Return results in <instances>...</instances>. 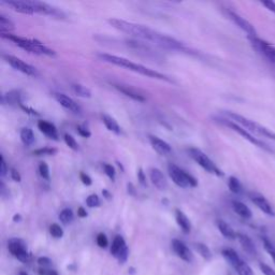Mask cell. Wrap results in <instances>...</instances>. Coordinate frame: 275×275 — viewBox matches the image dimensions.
I'll return each instance as SVG.
<instances>
[{
  "instance_id": "f1b7e54d",
  "label": "cell",
  "mask_w": 275,
  "mask_h": 275,
  "mask_svg": "<svg viewBox=\"0 0 275 275\" xmlns=\"http://www.w3.org/2000/svg\"><path fill=\"white\" fill-rule=\"evenodd\" d=\"M126 247H127V245H126L125 240L123 239V236H116L114 237V240H113L112 246H111V254H112V255L116 258V257H118V254L121 251H124Z\"/></svg>"
},
{
  "instance_id": "ee69618b",
  "label": "cell",
  "mask_w": 275,
  "mask_h": 275,
  "mask_svg": "<svg viewBox=\"0 0 275 275\" xmlns=\"http://www.w3.org/2000/svg\"><path fill=\"white\" fill-rule=\"evenodd\" d=\"M97 244L99 247L101 248H105L109 244V241H108V237L104 234H99L97 236Z\"/></svg>"
},
{
  "instance_id": "f35d334b",
  "label": "cell",
  "mask_w": 275,
  "mask_h": 275,
  "mask_svg": "<svg viewBox=\"0 0 275 275\" xmlns=\"http://www.w3.org/2000/svg\"><path fill=\"white\" fill-rule=\"evenodd\" d=\"M263 242V246H264V250L268 252V254L271 258L273 259V262L275 263V246L272 244L271 241H269L267 237H263L262 239Z\"/></svg>"
},
{
  "instance_id": "4fadbf2b",
  "label": "cell",
  "mask_w": 275,
  "mask_h": 275,
  "mask_svg": "<svg viewBox=\"0 0 275 275\" xmlns=\"http://www.w3.org/2000/svg\"><path fill=\"white\" fill-rule=\"evenodd\" d=\"M113 87L115 89H118L119 93H121L123 95H125L126 97H128L135 101L138 102H144L146 101V96L145 94L141 91L139 88H136L131 85H127V84H123V83H114Z\"/></svg>"
},
{
  "instance_id": "c3c4849f",
  "label": "cell",
  "mask_w": 275,
  "mask_h": 275,
  "mask_svg": "<svg viewBox=\"0 0 275 275\" xmlns=\"http://www.w3.org/2000/svg\"><path fill=\"white\" fill-rule=\"evenodd\" d=\"M263 7H266V9H268L270 12H272L273 14H275V2L272 1V0H267V1H261L260 2Z\"/></svg>"
},
{
  "instance_id": "d590c367",
  "label": "cell",
  "mask_w": 275,
  "mask_h": 275,
  "mask_svg": "<svg viewBox=\"0 0 275 275\" xmlns=\"http://www.w3.org/2000/svg\"><path fill=\"white\" fill-rule=\"evenodd\" d=\"M57 149L55 147H41V149H38L34 151V155L36 156H53L55 155L57 153Z\"/></svg>"
},
{
  "instance_id": "f907efd6",
  "label": "cell",
  "mask_w": 275,
  "mask_h": 275,
  "mask_svg": "<svg viewBox=\"0 0 275 275\" xmlns=\"http://www.w3.org/2000/svg\"><path fill=\"white\" fill-rule=\"evenodd\" d=\"M138 181L140 182L141 185H143V186H147V183H146V177L142 170V168H140L139 170H138Z\"/></svg>"
},
{
  "instance_id": "836d02e7",
  "label": "cell",
  "mask_w": 275,
  "mask_h": 275,
  "mask_svg": "<svg viewBox=\"0 0 275 275\" xmlns=\"http://www.w3.org/2000/svg\"><path fill=\"white\" fill-rule=\"evenodd\" d=\"M73 219H75V214L71 209H63L59 214V220L63 225L71 224Z\"/></svg>"
},
{
  "instance_id": "3957f363",
  "label": "cell",
  "mask_w": 275,
  "mask_h": 275,
  "mask_svg": "<svg viewBox=\"0 0 275 275\" xmlns=\"http://www.w3.org/2000/svg\"><path fill=\"white\" fill-rule=\"evenodd\" d=\"M1 38L12 41L15 45H18L19 47H20V49L26 52L31 53V54L44 55L49 57L56 56V52L54 50L47 47L46 45L42 43L41 41L37 39H28L12 34H1Z\"/></svg>"
},
{
  "instance_id": "9a60e30c",
  "label": "cell",
  "mask_w": 275,
  "mask_h": 275,
  "mask_svg": "<svg viewBox=\"0 0 275 275\" xmlns=\"http://www.w3.org/2000/svg\"><path fill=\"white\" fill-rule=\"evenodd\" d=\"M53 96H54L56 101L59 103L62 108H65L66 110L70 111V112L75 114H81L82 108L80 107V104L77 103L72 98L61 93H54Z\"/></svg>"
},
{
  "instance_id": "44dd1931",
  "label": "cell",
  "mask_w": 275,
  "mask_h": 275,
  "mask_svg": "<svg viewBox=\"0 0 275 275\" xmlns=\"http://www.w3.org/2000/svg\"><path fill=\"white\" fill-rule=\"evenodd\" d=\"M236 237H237V240H239L242 248L248 254V255H252V256L256 255L257 254L256 246L255 244H254V242L252 241L250 236H247L244 234H237Z\"/></svg>"
},
{
  "instance_id": "8d00e7d4",
  "label": "cell",
  "mask_w": 275,
  "mask_h": 275,
  "mask_svg": "<svg viewBox=\"0 0 275 275\" xmlns=\"http://www.w3.org/2000/svg\"><path fill=\"white\" fill-rule=\"evenodd\" d=\"M63 140H65V143L67 144V146L70 147L71 150H73V151H78L79 150L78 142L71 135H69V134L63 135Z\"/></svg>"
},
{
  "instance_id": "5b68a950",
  "label": "cell",
  "mask_w": 275,
  "mask_h": 275,
  "mask_svg": "<svg viewBox=\"0 0 275 275\" xmlns=\"http://www.w3.org/2000/svg\"><path fill=\"white\" fill-rule=\"evenodd\" d=\"M248 41L258 55L263 58L269 67L275 73V45L270 42L258 38V37H248Z\"/></svg>"
},
{
  "instance_id": "5bb4252c",
  "label": "cell",
  "mask_w": 275,
  "mask_h": 275,
  "mask_svg": "<svg viewBox=\"0 0 275 275\" xmlns=\"http://www.w3.org/2000/svg\"><path fill=\"white\" fill-rule=\"evenodd\" d=\"M250 199L252 202L255 204L259 210L262 211L264 214H267L269 216H275V211L273 209V206L271 205V203L269 202L264 196H262L261 194H258V193H251Z\"/></svg>"
},
{
  "instance_id": "ab89813d",
  "label": "cell",
  "mask_w": 275,
  "mask_h": 275,
  "mask_svg": "<svg viewBox=\"0 0 275 275\" xmlns=\"http://www.w3.org/2000/svg\"><path fill=\"white\" fill-rule=\"evenodd\" d=\"M39 174H40V177L45 179V181H49L50 179V169H49V166L46 165L45 162H40V165H39Z\"/></svg>"
},
{
  "instance_id": "f6af8a7d",
  "label": "cell",
  "mask_w": 275,
  "mask_h": 275,
  "mask_svg": "<svg viewBox=\"0 0 275 275\" xmlns=\"http://www.w3.org/2000/svg\"><path fill=\"white\" fill-rule=\"evenodd\" d=\"M259 268H260V270H261L262 273L264 275H275L274 270L270 266H268V264H266V263L261 262L260 264H259Z\"/></svg>"
},
{
  "instance_id": "7a4b0ae2",
  "label": "cell",
  "mask_w": 275,
  "mask_h": 275,
  "mask_svg": "<svg viewBox=\"0 0 275 275\" xmlns=\"http://www.w3.org/2000/svg\"><path fill=\"white\" fill-rule=\"evenodd\" d=\"M97 56H98L100 60L111 63V65L125 68V69H127V70L139 73V75H141V76H144V77L151 78V79H155V80H160V81H165V82H169V83H173L172 79L169 78L166 75H163V73L158 72V71L154 70V69L147 68L143 65H140V63L131 61L129 59H127V58H125V57L116 56V55H112V54H107V53H100V54H98Z\"/></svg>"
},
{
  "instance_id": "83f0119b",
  "label": "cell",
  "mask_w": 275,
  "mask_h": 275,
  "mask_svg": "<svg viewBox=\"0 0 275 275\" xmlns=\"http://www.w3.org/2000/svg\"><path fill=\"white\" fill-rule=\"evenodd\" d=\"M221 254H223V256L225 257L226 260L228 261L234 268L242 261L240 256L237 255L236 252L235 250H232V248H225V250L221 252Z\"/></svg>"
},
{
  "instance_id": "4dcf8cb0",
  "label": "cell",
  "mask_w": 275,
  "mask_h": 275,
  "mask_svg": "<svg viewBox=\"0 0 275 275\" xmlns=\"http://www.w3.org/2000/svg\"><path fill=\"white\" fill-rule=\"evenodd\" d=\"M72 92L75 93L77 96L81 98H91L92 97V91L88 87L82 85V84L75 83L71 85Z\"/></svg>"
},
{
  "instance_id": "681fc988",
  "label": "cell",
  "mask_w": 275,
  "mask_h": 275,
  "mask_svg": "<svg viewBox=\"0 0 275 275\" xmlns=\"http://www.w3.org/2000/svg\"><path fill=\"white\" fill-rule=\"evenodd\" d=\"M0 195H1V197L4 198V199L10 197V193H9V190H8L6 184H4L3 181L0 182Z\"/></svg>"
},
{
  "instance_id": "91938a15",
  "label": "cell",
  "mask_w": 275,
  "mask_h": 275,
  "mask_svg": "<svg viewBox=\"0 0 275 275\" xmlns=\"http://www.w3.org/2000/svg\"><path fill=\"white\" fill-rule=\"evenodd\" d=\"M20 275H28V274H27V273H24V272H22V273H20Z\"/></svg>"
},
{
  "instance_id": "b9f144b4",
  "label": "cell",
  "mask_w": 275,
  "mask_h": 275,
  "mask_svg": "<svg viewBox=\"0 0 275 275\" xmlns=\"http://www.w3.org/2000/svg\"><path fill=\"white\" fill-rule=\"evenodd\" d=\"M103 171L104 173L107 174L108 177L111 179V181H115V176H116V171L112 165L110 163H103Z\"/></svg>"
},
{
  "instance_id": "680465c9",
  "label": "cell",
  "mask_w": 275,
  "mask_h": 275,
  "mask_svg": "<svg viewBox=\"0 0 275 275\" xmlns=\"http://www.w3.org/2000/svg\"><path fill=\"white\" fill-rule=\"evenodd\" d=\"M51 275H58V273H57V272H56V271H53V272H52V274H51Z\"/></svg>"
},
{
  "instance_id": "d4e9b609",
  "label": "cell",
  "mask_w": 275,
  "mask_h": 275,
  "mask_svg": "<svg viewBox=\"0 0 275 275\" xmlns=\"http://www.w3.org/2000/svg\"><path fill=\"white\" fill-rule=\"evenodd\" d=\"M101 119L103 121L104 126L107 127V129L111 132H113L115 135H120L121 129H120V126L118 124V121H116L113 118H111L110 115L107 114H103L101 116Z\"/></svg>"
},
{
  "instance_id": "6f0895ef",
  "label": "cell",
  "mask_w": 275,
  "mask_h": 275,
  "mask_svg": "<svg viewBox=\"0 0 275 275\" xmlns=\"http://www.w3.org/2000/svg\"><path fill=\"white\" fill-rule=\"evenodd\" d=\"M20 214H15L14 215V217H13V221H15V223H19V221H20Z\"/></svg>"
},
{
  "instance_id": "7402d4cb",
  "label": "cell",
  "mask_w": 275,
  "mask_h": 275,
  "mask_svg": "<svg viewBox=\"0 0 275 275\" xmlns=\"http://www.w3.org/2000/svg\"><path fill=\"white\" fill-rule=\"evenodd\" d=\"M231 205H232V209H234L235 212L237 215H239L240 217L244 218V219L252 218V216H253L252 211L245 203L241 202V201H239V200H234L231 202Z\"/></svg>"
},
{
  "instance_id": "f5cc1de1",
  "label": "cell",
  "mask_w": 275,
  "mask_h": 275,
  "mask_svg": "<svg viewBox=\"0 0 275 275\" xmlns=\"http://www.w3.org/2000/svg\"><path fill=\"white\" fill-rule=\"evenodd\" d=\"M51 259L50 258H47V257H40L38 258V263H39V266L41 267H49L50 264H51Z\"/></svg>"
},
{
  "instance_id": "ffe728a7",
  "label": "cell",
  "mask_w": 275,
  "mask_h": 275,
  "mask_svg": "<svg viewBox=\"0 0 275 275\" xmlns=\"http://www.w3.org/2000/svg\"><path fill=\"white\" fill-rule=\"evenodd\" d=\"M38 129L43 134L45 137L54 141H58V131L54 124L50 123L46 120H39L38 121Z\"/></svg>"
},
{
  "instance_id": "d6a6232c",
  "label": "cell",
  "mask_w": 275,
  "mask_h": 275,
  "mask_svg": "<svg viewBox=\"0 0 275 275\" xmlns=\"http://www.w3.org/2000/svg\"><path fill=\"white\" fill-rule=\"evenodd\" d=\"M195 247L200 255L202 256V258L205 259V260H211V259H212V252H211L210 248L205 244H203V243H196Z\"/></svg>"
},
{
  "instance_id": "603a6c76",
  "label": "cell",
  "mask_w": 275,
  "mask_h": 275,
  "mask_svg": "<svg viewBox=\"0 0 275 275\" xmlns=\"http://www.w3.org/2000/svg\"><path fill=\"white\" fill-rule=\"evenodd\" d=\"M176 219H177V223L178 227L183 230L184 234H189L190 230H192V224H190V220L188 219L186 214L182 212L181 210L177 209L176 210Z\"/></svg>"
},
{
  "instance_id": "f546056e",
  "label": "cell",
  "mask_w": 275,
  "mask_h": 275,
  "mask_svg": "<svg viewBox=\"0 0 275 275\" xmlns=\"http://www.w3.org/2000/svg\"><path fill=\"white\" fill-rule=\"evenodd\" d=\"M20 137V140H22L23 142V144L26 146H30L35 143L36 139H35L34 131L30 128H27V127H26V128H22Z\"/></svg>"
},
{
  "instance_id": "8992f818",
  "label": "cell",
  "mask_w": 275,
  "mask_h": 275,
  "mask_svg": "<svg viewBox=\"0 0 275 275\" xmlns=\"http://www.w3.org/2000/svg\"><path fill=\"white\" fill-rule=\"evenodd\" d=\"M214 119H215V121H217L218 124L223 125V126L227 127V128L231 129L232 131L236 132L237 135H240L241 137L244 138L245 140H247V141L250 142V143H252L253 145H255V146L259 147V149H261V150H263V151H267V152H269V153H272V152H273L271 147H270L268 144L264 143L263 141L259 140L258 138H256L255 136H253L252 134H250V132H248L247 130H245V129L243 128V127H241L240 125L236 124L235 121H232V120H230V119H228V118H215Z\"/></svg>"
},
{
  "instance_id": "52a82bcc",
  "label": "cell",
  "mask_w": 275,
  "mask_h": 275,
  "mask_svg": "<svg viewBox=\"0 0 275 275\" xmlns=\"http://www.w3.org/2000/svg\"><path fill=\"white\" fill-rule=\"evenodd\" d=\"M188 154L206 172L214 174L216 177H224V172L221 171L220 169L216 166V163L201 150L192 147V149L188 150Z\"/></svg>"
},
{
  "instance_id": "cb8c5ba5",
  "label": "cell",
  "mask_w": 275,
  "mask_h": 275,
  "mask_svg": "<svg viewBox=\"0 0 275 275\" xmlns=\"http://www.w3.org/2000/svg\"><path fill=\"white\" fill-rule=\"evenodd\" d=\"M216 225H217V228L220 231V234L223 235L225 237L229 240H235L237 234H236V231L234 230V228L228 224L226 223L225 220L223 219H218L216 221Z\"/></svg>"
},
{
  "instance_id": "30bf717a",
  "label": "cell",
  "mask_w": 275,
  "mask_h": 275,
  "mask_svg": "<svg viewBox=\"0 0 275 275\" xmlns=\"http://www.w3.org/2000/svg\"><path fill=\"white\" fill-rule=\"evenodd\" d=\"M226 15L228 17L230 20H232V22L237 26V27L244 31V33L247 35V38L248 37H257V31L255 27H254L246 19L241 17L239 13H236V11H234V10H227Z\"/></svg>"
},
{
  "instance_id": "7bdbcfd3",
  "label": "cell",
  "mask_w": 275,
  "mask_h": 275,
  "mask_svg": "<svg viewBox=\"0 0 275 275\" xmlns=\"http://www.w3.org/2000/svg\"><path fill=\"white\" fill-rule=\"evenodd\" d=\"M77 131H78V134L83 138H89L92 136V132L89 131V129L85 125H79L77 127Z\"/></svg>"
},
{
  "instance_id": "7c38bea8",
  "label": "cell",
  "mask_w": 275,
  "mask_h": 275,
  "mask_svg": "<svg viewBox=\"0 0 275 275\" xmlns=\"http://www.w3.org/2000/svg\"><path fill=\"white\" fill-rule=\"evenodd\" d=\"M30 6L33 7L35 13H39V14H43V15H47V17H52L55 19H65L66 14L63 13L61 10H59L58 8H55L51 6V4L46 3V2H42V1H29Z\"/></svg>"
},
{
  "instance_id": "6da1fadb",
  "label": "cell",
  "mask_w": 275,
  "mask_h": 275,
  "mask_svg": "<svg viewBox=\"0 0 275 275\" xmlns=\"http://www.w3.org/2000/svg\"><path fill=\"white\" fill-rule=\"evenodd\" d=\"M109 24L118 29L121 33L130 35L135 38L151 42L156 46H159L161 49L168 51H177L182 53H188V47L183 42L177 40L176 38L160 33V31L153 29L149 26L127 22V20L120 19H110Z\"/></svg>"
},
{
  "instance_id": "9c48e42d",
  "label": "cell",
  "mask_w": 275,
  "mask_h": 275,
  "mask_svg": "<svg viewBox=\"0 0 275 275\" xmlns=\"http://www.w3.org/2000/svg\"><path fill=\"white\" fill-rule=\"evenodd\" d=\"M2 57L4 58V60H6L10 66H11L15 70H18L20 72L24 73L26 76H29V77H38L39 76V71L38 69L35 68L34 66L29 65V63L25 62L24 60L20 59V58H18L17 56H13V55H7V54H3Z\"/></svg>"
},
{
  "instance_id": "8fae6325",
  "label": "cell",
  "mask_w": 275,
  "mask_h": 275,
  "mask_svg": "<svg viewBox=\"0 0 275 275\" xmlns=\"http://www.w3.org/2000/svg\"><path fill=\"white\" fill-rule=\"evenodd\" d=\"M8 250L20 262L26 263L29 261V254L23 240L11 239L8 242Z\"/></svg>"
},
{
  "instance_id": "db71d44e",
  "label": "cell",
  "mask_w": 275,
  "mask_h": 275,
  "mask_svg": "<svg viewBox=\"0 0 275 275\" xmlns=\"http://www.w3.org/2000/svg\"><path fill=\"white\" fill-rule=\"evenodd\" d=\"M78 215L80 216V217H86L87 216V212H86V210L83 208V206H80V208L78 209Z\"/></svg>"
},
{
  "instance_id": "d6986e66",
  "label": "cell",
  "mask_w": 275,
  "mask_h": 275,
  "mask_svg": "<svg viewBox=\"0 0 275 275\" xmlns=\"http://www.w3.org/2000/svg\"><path fill=\"white\" fill-rule=\"evenodd\" d=\"M150 178L153 185L159 190H166L168 188V182L163 173L157 168H152L150 170Z\"/></svg>"
},
{
  "instance_id": "484cf974",
  "label": "cell",
  "mask_w": 275,
  "mask_h": 275,
  "mask_svg": "<svg viewBox=\"0 0 275 275\" xmlns=\"http://www.w3.org/2000/svg\"><path fill=\"white\" fill-rule=\"evenodd\" d=\"M15 30V25L6 15L0 13V31L1 34H11Z\"/></svg>"
},
{
  "instance_id": "e575fe53",
  "label": "cell",
  "mask_w": 275,
  "mask_h": 275,
  "mask_svg": "<svg viewBox=\"0 0 275 275\" xmlns=\"http://www.w3.org/2000/svg\"><path fill=\"white\" fill-rule=\"evenodd\" d=\"M236 273L239 275H254L252 268L248 266L245 261H241L239 264H236L235 267Z\"/></svg>"
},
{
  "instance_id": "74e56055",
  "label": "cell",
  "mask_w": 275,
  "mask_h": 275,
  "mask_svg": "<svg viewBox=\"0 0 275 275\" xmlns=\"http://www.w3.org/2000/svg\"><path fill=\"white\" fill-rule=\"evenodd\" d=\"M50 234L55 239H60L63 236V230L58 224H52L50 227Z\"/></svg>"
},
{
  "instance_id": "ba28073f",
  "label": "cell",
  "mask_w": 275,
  "mask_h": 275,
  "mask_svg": "<svg viewBox=\"0 0 275 275\" xmlns=\"http://www.w3.org/2000/svg\"><path fill=\"white\" fill-rule=\"evenodd\" d=\"M168 173L169 177L172 179V182L181 188L196 187L198 185L197 179L187 172H185L183 169L174 165V163H170L168 166Z\"/></svg>"
},
{
  "instance_id": "816d5d0a",
  "label": "cell",
  "mask_w": 275,
  "mask_h": 275,
  "mask_svg": "<svg viewBox=\"0 0 275 275\" xmlns=\"http://www.w3.org/2000/svg\"><path fill=\"white\" fill-rule=\"evenodd\" d=\"M10 176H11V178L15 182H20V179H22V177H20V172L14 168H12L11 170H10Z\"/></svg>"
},
{
  "instance_id": "ac0fdd59",
  "label": "cell",
  "mask_w": 275,
  "mask_h": 275,
  "mask_svg": "<svg viewBox=\"0 0 275 275\" xmlns=\"http://www.w3.org/2000/svg\"><path fill=\"white\" fill-rule=\"evenodd\" d=\"M149 140H150L151 145L153 146V149H154L158 154L167 156V155H170L172 153L171 145L169 144L168 142L161 140L160 138L151 135L149 136Z\"/></svg>"
},
{
  "instance_id": "11a10c76",
  "label": "cell",
  "mask_w": 275,
  "mask_h": 275,
  "mask_svg": "<svg viewBox=\"0 0 275 275\" xmlns=\"http://www.w3.org/2000/svg\"><path fill=\"white\" fill-rule=\"evenodd\" d=\"M127 188H128V193L131 196H136V188L134 186V184L132 183H128L127 184Z\"/></svg>"
},
{
  "instance_id": "277c9868",
  "label": "cell",
  "mask_w": 275,
  "mask_h": 275,
  "mask_svg": "<svg viewBox=\"0 0 275 275\" xmlns=\"http://www.w3.org/2000/svg\"><path fill=\"white\" fill-rule=\"evenodd\" d=\"M223 114L225 115L224 118L235 121L236 124L243 127V128L247 130L253 136L256 135L261 138H268V139L275 140V132L270 130L269 128H267V127L262 126L261 124L257 123L255 120L247 118L245 116L237 114L236 112H231V111H223Z\"/></svg>"
},
{
  "instance_id": "9f6ffc18",
  "label": "cell",
  "mask_w": 275,
  "mask_h": 275,
  "mask_svg": "<svg viewBox=\"0 0 275 275\" xmlns=\"http://www.w3.org/2000/svg\"><path fill=\"white\" fill-rule=\"evenodd\" d=\"M102 194H103L104 197H105V198H107L108 200H110L111 198H112V196H111V194H110V193L108 192V190H105V189H104V190H103V192H102Z\"/></svg>"
},
{
  "instance_id": "7dc6e473",
  "label": "cell",
  "mask_w": 275,
  "mask_h": 275,
  "mask_svg": "<svg viewBox=\"0 0 275 275\" xmlns=\"http://www.w3.org/2000/svg\"><path fill=\"white\" fill-rule=\"evenodd\" d=\"M9 172V168L7 166V162L6 159H4V157L1 156V163H0V176L2 177H6Z\"/></svg>"
},
{
  "instance_id": "2e32d148",
  "label": "cell",
  "mask_w": 275,
  "mask_h": 275,
  "mask_svg": "<svg viewBox=\"0 0 275 275\" xmlns=\"http://www.w3.org/2000/svg\"><path fill=\"white\" fill-rule=\"evenodd\" d=\"M172 248H173L174 253H176L179 258L183 259L184 261L193 262L194 255H193L192 251L189 250L185 243H183L182 241H179L177 239H174L172 241Z\"/></svg>"
},
{
  "instance_id": "bcb514c9",
  "label": "cell",
  "mask_w": 275,
  "mask_h": 275,
  "mask_svg": "<svg viewBox=\"0 0 275 275\" xmlns=\"http://www.w3.org/2000/svg\"><path fill=\"white\" fill-rule=\"evenodd\" d=\"M80 179L84 185H86V186H91V185L93 184L92 177H89L88 174L85 173V172H80Z\"/></svg>"
},
{
  "instance_id": "e0dca14e",
  "label": "cell",
  "mask_w": 275,
  "mask_h": 275,
  "mask_svg": "<svg viewBox=\"0 0 275 275\" xmlns=\"http://www.w3.org/2000/svg\"><path fill=\"white\" fill-rule=\"evenodd\" d=\"M2 4L10 7L15 12L26 14V15H33L35 11L33 7L30 6L29 1H22V0H9V1H1Z\"/></svg>"
},
{
  "instance_id": "1f68e13d",
  "label": "cell",
  "mask_w": 275,
  "mask_h": 275,
  "mask_svg": "<svg viewBox=\"0 0 275 275\" xmlns=\"http://www.w3.org/2000/svg\"><path fill=\"white\" fill-rule=\"evenodd\" d=\"M228 187L230 189L231 193H234L236 195H240L243 193V186L241 182L239 181V178L236 177H230L228 179Z\"/></svg>"
},
{
  "instance_id": "4316f807",
  "label": "cell",
  "mask_w": 275,
  "mask_h": 275,
  "mask_svg": "<svg viewBox=\"0 0 275 275\" xmlns=\"http://www.w3.org/2000/svg\"><path fill=\"white\" fill-rule=\"evenodd\" d=\"M2 103L8 104H19L20 107L22 105V99H20V91H12L2 96Z\"/></svg>"
},
{
  "instance_id": "60d3db41",
  "label": "cell",
  "mask_w": 275,
  "mask_h": 275,
  "mask_svg": "<svg viewBox=\"0 0 275 275\" xmlns=\"http://www.w3.org/2000/svg\"><path fill=\"white\" fill-rule=\"evenodd\" d=\"M86 204L87 206H89V208H98V206L101 204V202H100V198L98 196L93 194L89 195L86 198Z\"/></svg>"
}]
</instances>
